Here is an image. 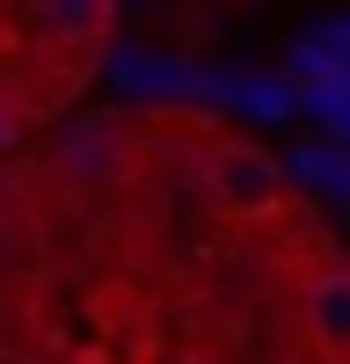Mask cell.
Masks as SVG:
<instances>
[{
	"label": "cell",
	"mask_w": 350,
	"mask_h": 364,
	"mask_svg": "<svg viewBox=\"0 0 350 364\" xmlns=\"http://www.w3.org/2000/svg\"><path fill=\"white\" fill-rule=\"evenodd\" d=\"M204 190H212V204L233 211V219H262V211H277V197H285V168L262 154V146L226 139V146L204 154Z\"/></svg>",
	"instance_id": "1"
},
{
	"label": "cell",
	"mask_w": 350,
	"mask_h": 364,
	"mask_svg": "<svg viewBox=\"0 0 350 364\" xmlns=\"http://www.w3.org/2000/svg\"><path fill=\"white\" fill-rule=\"evenodd\" d=\"M299 314H307L314 350H321V357H336V364H350V262L314 269L307 291H299Z\"/></svg>",
	"instance_id": "2"
},
{
	"label": "cell",
	"mask_w": 350,
	"mask_h": 364,
	"mask_svg": "<svg viewBox=\"0 0 350 364\" xmlns=\"http://www.w3.org/2000/svg\"><path fill=\"white\" fill-rule=\"evenodd\" d=\"M110 80H117V95H146V102H183L190 87H197V66H183V58H168V51H110Z\"/></svg>",
	"instance_id": "3"
},
{
	"label": "cell",
	"mask_w": 350,
	"mask_h": 364,
	"mask_svg": "<svg viewBox=\"0 0 350 364\" xmlns=\"http://www.w3.org/2000/svg\"><path fill=\"white\" fill-rule=\"evenodd\" d=\"M29 22L44 29L51 44H95L110 29V0H29Z\"/></svg>",
	"instance_id": "4"
},
{
	"label": "cell",
	"mask_w": 350,
	"mask_h": 364,
	"mask_svg": "<svg viewBox=\"0 0 350 364\" xmlns=\"http://www.w3.org/2000/svg\"><path fill=\"white\" fill-rule=\"evenodd\" d=\"M226 102H233V109H248L255 124H285V117L299 109V87L277 80V73H241V80L226 73Z\"/></svg>",
	"instance_id": "5"
},
{
	"label": "cell",
	"mask_w": 350,
	"mask_h": 364,
	"mask_svg": "<svg viewBox=\"0 0 350 364\" xmlns=\"http://www.w3.org/2000/svg\"><path fill=\"white\" fill-rule=\"evenodd\" d=\"M277 168L292 182H307V190H329V197L350 204V146H292Z\"/></svg>",
	"instance_id": "6"
},
{
	"label": "cell",
	"mask_w": 350,
	"mask_h": 364,
	"mask_svg": "<svg viewBox=\"0 0 350 364\" xmlns=\"http://www.w3.org/2000/svg\"><path fill=\"white\" fill-rule=\"evenodd\" d=\"M285 73H292V87H307V80H343L350 87V51H329V44H314V37H292Z\"/></svg>",
	"instance_id": "7"
},
{
	"label": "cell",
	"mask_w": 350,
	"mask_h": 364,
	"mask_svg": "<svg viewBox=\"0 0 350 364\" xmlns=\"http://www.w3.org/2000/svg\"><path fill=\"white\" fill-rule=\"evenodd\" d=\"M22 124H29V109H22V95H15V87H0V154H8V146L22 139Z\"/></svg>",
	"instance_id": "8"
},
{
	"label": "cell",
	"mask_w": 350,
	"mask_h": 364,
	"mask_svg": "<svg viewBox=\"0 0 350 364\" xmlns=\"http://www.w3.org/2000/svg\"><path fill=\"white\" fill-rule=\"evenodd\" d=\"M314 44H329V51H350V8L321 22V29H314Z\"/></svg>",
	"instance_id": "9"
},
{
	"label": "cell",
	"mask_w": 350,
	"mask_h": 364,
	"mask_svg": "<svg viewBox=\"0 0 350 364\" xmlns=\"http://www.w3.org/2000/svg\"><path fill=\"white\" fill-rule=\"evenodd\" d=\"M8 255H15V219H8V197H0V277H8Z\"/></svg>",
	"instance_id": "10"
}]
</instances>
